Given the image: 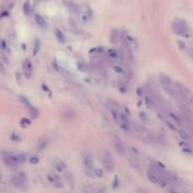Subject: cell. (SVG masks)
Wrapping results in <instances>:
<instances>
[{"instance_id": "obj_1", "label": "cell", "mask_w": 193, "mask_h": 193, "mask_svg": "<svg viewBox=\"0 0 193 193\" xmlns=\"http://www.w3.org/2000/svg\"><path fill=\"white\" fill-rule=\"evenodd\" d=\"M102 164L103 167L109 174L113 173L114 170V162L112 159V156L109 151H104L102 153Z\"/></svg>"}, {"instance_id": "obj_2", "label": "cell", "mask_w": 193, "mask_h": 193, "mask_svg": "<svg viewBox=\"0 0 193 193\" xmlns=\"http://www.w3.org/2000/svg\"><path fill=\"white\" fill-rule=\"evenodd\" d=\"M2 155H3V161L8 167L16 168V167L19 166L20 161H19L18 156L12 155L11 153H6V152H3Z\"/></svg>"}, {"instance_id": "obj_3", "label": "cell", "mask_w": 193, "mask_h": 193, "mask_svg": "<svg viewBox=\"0 0 193 193\" xmlns=\"http://www.w3.org/2000/svg\"><path fill=\"white\" fill-rule=\"evenodd\" d=\"M175 85H176V90L179 93V96H181L183 99H186L187 101L193 100V94L187 88H186L184 85L179 84V83H176Z\"/></svg>"}, {"instance_id": "obj_4", "label": "cell", "mask_w": 193, "mask_h": 193, "mask_svg": "<svg viewBox=\"0 0 193 193\" xmlns=\"http://www.w3.org/2000/svg\"><path fill=\"white\" fill-rule=\"evenodd\" d=\"M173 28L175 33L180 34V35H183L187 31V27L186 26V24L183 22V21H177V22H174V24L173 25Z\"/></svg>"}, {"instance_id": "obj_5", "label": "cell", "mask_w": 193, "mask_h": 193, "mask_svg": "<svg viewBox=\"0 0 193 193\" xmlns=\"http://www.w3.org/2000/svg\"><path fill=\"white\" fill-rule=\"evenodd\" d=\"M113 142H114V146H115V149L117 150V152L120 155L124 156L126 154V148H125L123 142L122 141V139H120L119 138H115Z\"/></svg>"}, {"instance_id": "obj_6", "label": "cell", "mask_w": 193, "mask_h": 193, "mask_svg": "<svg viewBox=\"0 0 193 193\" xmlns=\"http://www.w3.org/2000/svg\"><path fill=\"white\" fill-rule=\"evenodd\" d=\"M83 162H84V165L85 167L89 169H92V167H93V159H92V157L90 153H86L83 157Z\"/></svg>"}, {"instance_id": "obj_7", "label": "cell", "mask_w": 193, "mask_h": 193, "mask_svg": "<svg viewBox=\"0 0 193 193\" xmlns=\"http://www.w3.org/2000/svg\"><path fill=\"white\" fill-rule=\"evenodd\" d=\"M24 66V73L28 78H29L32 75V63L28 59H26L23 63Z\"/></svg>"}, {"instance_id": "obj_8", "label": "cell", "mask_w": 193, "mask_h": 193, "mask_svg": "<svg viewBox=\"0 0 193 193\" xmlns=\"http://www.w3.org/2000/svg\"><path fill=\"white\" fill-rule=\"evenodd\" d=\"M180 109H181V112H182L183 116L187 120H188L190 122H193V113L191 112V110L189 109H187V106H185V105H180Z\"/></svg>"}, {"instance_id": "obj_9", "label": "cell", "mask_w": 193, "mask_h": 193, "mask_svg": "<svg viewBox=\"0 0 193 193\" xmlns=\"http://www.w3.org/2000/svg\"><path fill=\"white\" fill-rule=\"evenodd\" d=\"M128 160H129V163L134 168H137V169L139 168V158H138V157L136 155L129 154V155H128Z\"/></svg>"}, {"instance_id": "obj_10", "label": "cell", "mask_w": 193, "mask_h": 193, "mask_svg": "<svg viewBox=\"0 0 193 193\" xmlns=\"http://www.w3.org/2000/svg\"><path fill=\"white\" fill-rule=\"evenodd\" d=\"M48 180L49 182H51L55 187H62V184L60 182V179L58 175L53 174V175H49L48 176Z\"/></svg>"}, {"instance_id": "obj_11", "label": "cell", "mask_w": 193, "mask_h": 193, "mask_svg": "<svg viewBox=\"0 0 193 193\" xmlns=\"http://www.w3.org/2000/svg\"><path fill=\"white\" fill-rule=\"evenodd\" d=\"M147 177H148V179L151 181L152 183H154V184H160L161 183V180L155 174H153L151 170H148V173H147Z\"/></svg>"}, {"instance_id": "obj_12", "label": "cell", "mask_w": 193, "mask_h": 193, "mask_svg": "<svg viewBox=\"0 0 193 193\" xmlns=\"http://www.w3.org/2000/svg\"><path fill=\"white\" fill-rule=\"evenodd\" d=\"M55 35H56L58 41L60 42V44H64V42H65V41H66L65 36H64V34L62 33V31H61L60 29L56 28V29H55Z\"/></svg>"}, {"instance_id": "obj_13", "label": "cell", "mask_w": 193, "mask_h": 193, "mask_svg": "<svg viewBox=\"0 0 193 193\" xmlns=\"http://www.w3.org/2000/svg\"><path fill=\"white\" fill-rule=\"evenodd\" d=\"M35 20H36V22H37V24L39 25V26H41V27H45V19L42 18L41 15H36L35 16Z\"/></svg>"}, {"instance_id": "obj_14", "label": "cell", "mask_w": 193, "mask_h": 193, "mask_svg": "<svg viewBox=\"0 0 193 193\" xmlns=\"http://www.w3.org/2000/svg\"><path fill=\"white\" fill-rule=\"evenodd\" d=\"M39 49H40V41H36L35 45H34V51H33V55L34 56L39 52Z\"/></svg>"}, {"instance_id": "obj_15", "label": "cell", "mask_w": 193, "mask_h": 193, "mask_svg": "<svg viewBox=\"0 0 193 193\" xmlns=\"http://www.w3.org/2000/svg\"><path fill=\"white\" fill-rule=\"evenodd\" d=\"M39 158L37 157H31L30 158H29V162L31 163V164H33V165H36V164H38L39 163Z\"/></svg>"}, {"instance_id": "obj_16", "label": "cell", "mask_w": 193, "mask_h": 193, "mask_svg": "<svg viewBox=\"0 0 193 193\" xmlns=\"http://www.w3.org/2000/svg\"><path fill=\"white\" fill-rule=\"evenodd\" d=\"M80 20L84 23H87L88 20H89V17H88V15H86V14H81L80 15Z\"/></svg>"}, {"instance_id": "obj_17", "label": "cell", "mask_w": 193, "mask_h": 193, "mask_svg": "<svg viewBox=\"0 0 193 193\" xmlns=\"http://www.w3.org/2000/svg\"><path fill=\"white\" fill-rule=\"evenodd\" d=\"M180 136H181L183 139H188V135H187V133L186 131H184V130H181V131H180Z\"/></svg>"}, {"instance_id": "obj_18", "label": "cell", "mask_w": 193, "mask_h": 193, "mask_svg": "<svg viewBox=\"0 0 193 193\" xmlns=\"http://www.w3.org/2000/svg\"><path fill=\"white\" fill-rule=\"evenodd\" d=\"M56 167L58 170H62L63 169H65V165H63L62 163H58V165H56Z\"/></svg>"}, {"instance_id": "obj_19", "label": "cell", "mask_w": 193, "mask_h": 193, "mask_svg": "<svg viewBox=\"0 0 193 193\" xmlns=\"http://www.w3.org/2000/svg\"><path fill=\"white\" fill-rule=\"evenodd\" d=\"M95 174H96L97 176L101 177V176L103 175V173H102V169H95Z\"/></svg>"}, {"instance_id": "obj_20", "label": "cell", "mask_w": 193, "mask_h": 193, "mask_svg": "<svg viewBox=\"0 0 193 193\" xmlns=\"http://www.w3.org/2000/svg\"><path fill=\"white\" fill-rule=\"evenodd\" d=\"M113 68H114V70H115L117 73H120V74H121V73H122V69L120 66H117V65H116V66H114Z\"/></svg>"}, {"instance_id": "obj_21", "label": "cell", "mask_w": 193, "mask_h": 193, "mask_svg": "<svg viewBox=\"0 0 193 193\" xmlns=\"http://www.w3.org/2000/svg\"><path fill=\"white\" fill-rule=\"evenodd\" d=\"M167 124L169 125V127L170 128L171 130H175V126H174V125H173V124H171L169 122H167Z\"/></svg>"}]
</instances>
